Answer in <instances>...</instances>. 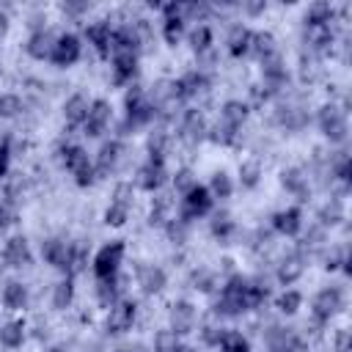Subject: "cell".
Segmentation results:
<instances>
[{"mask_svg": "<svg viewBox=\"0 0 352 352\" xmlns=\"http://www.w3.org/2000/svg\"><path fill=\"white\" fill-rule=\"evenodd\" d=\"M272 231L280 234V236H297L302 231V209L300 206H286V209H278L272 214Z\"/></svg>", "mask_w": 352, "mask_h": 352, "instance_id": "obj_22", "label": "cell"}, {"mask_svg": "<svg viewBox=\"0 0 352 352\" xmlns=\"http://www.w3.org/2000/svg\"><path fill=\"white\" fill-rule=\"evenodd\" d=\"M30 261H33V256H30V245H28L25 236H11V239H6V245H3V264H6V267L22 270V267H28Z\"/></svg>", "mask_w": 352, "mask_h": 352, "instance_id": "obj_24", "label": "cell"}, {"mask_svg": "<svg viewBox=\"0 0 352 352\" xmlns=\"http://www.w3.org/2000/svg\"><path fill=\"white\" fill-rule=\"evenodd\" d=\"M187 41H190V47H192V52H195L198 58L206 55V52L212 50V41H214L212 28H209V25H195V28L187 33Z\"/></svg>", "mask_w": 352, "mask_h": 352, "instance_id": "obj_40", "label": "cell"}, {"mask_svg": "<svg viewBox=\"0 0 352 352\" xmlns=\"http://www.w3.org/2000/svg\"><path fill=\"white\" fill-rule=\"evenodd\" d=\"M88 107H91V102H88L85 94H72V96L63 102V118H66V124L82 126V121H85V116H88Z\"/></svg>", "mask_w": 352, "mask_h": 352, "instance_id": "obj_30", "label": "cell"}, {"mask_svg": "<svg viewBox=\"0 0 352 352\" xmlns=\"http://www.w3.org/2000/svg\"><path fill=\"white\" fill-rule=\"evenodd\" d=\"M195 322H198V311L190 300H176L170 302V311H168V327L176 333V336H187L195 330Z\"/></svg>", "mask_w": 352, "mask_h": 352, "instance_id": "obj_16", "label": "cell"}, {"mask_svg": "<svg viewBox=\"0 0 352 352\" xmlns=\"http://www.w3.org/2000/svg\"><path fill=\"white\" fill-rule=\"evenodd\" d=\"M270 289L267 283H258V280H250L245 275H231L228 280H223L220 286V294L214 300V316H226V319H236L248 311H256L264 305Z\"/></svg>", "mask_w": 352, "mask_h": 352, "instance_id": "obj_1", "label": "cell"}, {"mask_svg": "<svg viewBox=\"0 0 352 352\" xmlns=\"http://www.w3.org/2000/svg\"><path fill=\"white\" fill-rule=\"evenodd\" d=\"M96 297H99V302H102L104 308H110L113 302H118V300H121V286H118V275L96 280Z\"/></svg>", "mask_w": 352, "mask_h": 352, "instance_id": "obj_45", "label": "cell"}, {"mask_svg": "<svg viewBox=\"0 0 352 352\" xmlns=\"http://www.w3.org/2000/svg\"><path fill=\"white\" fill-rule=\"evenodd\" d=\"M344 305H346L344 289H341V286H324V289H319V292L314 294L311 314H314V319H316L319 324H324V322H330L336 314H341Z\"/></svg>", "mask_w": 352, "mask_h": 352, "instance_id": "obj_7", "label": "cell"}, {"mask_svg": "<svg viewBox=\"0 0 352 352\" xmlns=\"http://www.w3.org/2000/svg\"><path fill=\"white\" fill-rule=\"evenodd\" d=\"M223 333H226V327H217V324H204V327H201V338H204L209 346H217L220 338H223Z\"/></svg>", "mask_w": 352, "mask_h": 352, "instance_id": "obj_52", "label": "cell"}, {"mask_svg": "<svg viewBox=\"0 0 352 352\" xmlns=\"http://www.w3.org/2000/svg\"><path fill=\"white\" fill-rule=\"evenodd\" d=\"M217 349H220V352H250V341H248V336H242L239 330L226 327V333H223Z\"/></svg>", "mask_w": 352, "mask_h": 352, "instance_id": "obj_48", "label": "cell"}, {"mask_svg": "<svg viewBox=\"0 0 352 352\" xmlns=\"http://www.w3.org/2000/svg\"><path fill=\"white\" fill-rule=\"evenodd\" d=\"M333 16H336V8L327 0H316L305 8L302 22H305V30H314V28H327L333 22Z\"/></svg>", "mask_w": 352, "mask_h": 352, "instance_id": "obj_28", "label": "cell"}, {"mask_svg": "<svg viewBox=\"0 0 352 352\" xmlns=\"http://www.w3.org/2000/svg\"><path fill=\"white\" fill-rule=\"evenodd\" d=\"M8 25H11L8 14H6V11H0V41H3V38H6V33H8Z\"/></svg>", "mask_w": 352, "mask_h": 352, "instance_id": "obj_57", "label": "cell"}, {"mask_svg": "<svg viewBox=\"0 0 352 352\" xmlns=\"http://www.w3.org/2000/svg\"><path fill=\"white\" fill-rule=\"evenodd\" d=\"M184 33H187V19L182 14V3H165L162 6V38H165V44L176 47Z\"/></svg>", "mask_w": 352, "mask_h": 352, "instance_id": "obj_13", "label": "cell"}, {"mask_svg": "<svg viewBox=\"0 0 352 352\" xmlns=\"http://www.w3.org/2000/svg\"><path fill=\"white\" fill-rule=\"evenodd\" d=\"M198 184V179L192 176V170L190 168H179L176 173H173V190L179 192V195H184L187 190H192Z\"/></svg>", "mask_w": 352, "mask_h": 352, "instance_id": "obj_51", "label": "cell"}, {"mask_svg": "<svg viewBox=\"0 0 352 352\" xmlns=\"http://www.w3.org/2000/svg\"><path fill=\"white\" fill-rule=\"evenodd\" d=\"M8 165H11V140L3 138L0 140V179L8 176Z\"/></svg>", "mask_w": 352, "mask_h": 352, "instance_id": "obj_54", "label": "cell"}, {"mask_svg": "<svg viewBox=\"0 0 352 352\" xmlns=\"http://www.w3.org/2000/svg\"><path fill=\"white\" fill-rule=\"evenodd\" d=\"M113 352H151L143 341H126V344H118Z\"/></svg>", "mask_w": 352, "mask_h": 352, "instance_id": "obj_56", "label": "cell"}, {"mask_svg": "<svg viewBox=\"0 0 352 352\" xmlns=\"http://www.w3.org/2000/svg\"><path fill=\"white\" fill-rule=\"evenodd\" d=\"M110 72H113V85H132L140 69V52L132 50H116L110 52Z\"/></svg>", "mask_w": 352, "mask_h": 352, "instance_id": "obj_9", "label": "cell"}, {"mask_svg": "<svg viewBox=\"0 0 352 352\" xmlns=\"http://www.w3.org/2000/svg\"><path fill=\"white\" fill-rule=\"evenodd\" d=\"M41 256H44V261H47L50 267H55V270H60V272L66 275V270H69V242H66V239H60V236H47V239L41 242Z\"/></svg>", "mask_w": 352, "mask_h": 352, "instance_id": "obj_25", "label": "cell"}, {"mask_svg": "<svg viewBox=\"0 0 352 352\" xmlns=\"http://www.w3.org/2000/svg\"><path fill=\"white\" fill-rule=\"evenodd\" d=\"M316 124H319V132L330 140V143H344L349 138V121H346V110L336 102H327L319 107L316 113Z\"/></svg>", "mask_w": 352, "mask_h": 352, "instance_id": "obj_4", "label": "cell"}, {"mask_svg": "<svg viewBox=\"0 0 352 352\" xmlns=\"http://www.w3.org/2000/svg\"><path fill=\"white\" fill-rule=\"evenodd\" d=\"M212 212H214V198H212V192H209L204 184H195L192 190H187V192L182 195L179 217H176V220H182L184 226H190L192 220H201V217H206V214H212Z\"/></svg>", "mask_w": 352, "mask_h": 352, "instance_id": "obj_5", "label": "cell"}, {"mask_svg": "<svg viewBox=\"0 0 352 352\" xmlns=\"http://www.w3.org/2000/svg\"><path fill=\"white\" fill-rule=\"evenodd\" d=\"M25 319H11V322H3L0 324V346L6 349H19L25 344Z\"/></svg>", "mask_w": 352, "mask_h": 352, "instance_id": "obj_32", "label": "cell"}, {"mask_svg": "<svg viewBox=\"0 0 352 352\" xmlns=\"http://www.w3.org/2000/svg\"><path fill=\"white\" fill-rule=\"evenodd\" d=\"M278 52V44H275V36L270 30H253V38H250V55L256 60H264L267 55Z\"/></svg>", "mask_w": 352, "mask_h": 352, "instance_id": "obj_35", "label": "cell"}, {"mask_svg": "<svg viewBox=\"0 0 352 352\" xmlns=\"http://www.w3.org/2000/svg\"><path fill=\"white\" fill-rule=\"evenodd\" d=\"M168 143H170V132L162 129V126H154V129L148 132V140H146L148 160H165V154H168Z\"/></svg>", "mask_w": 352, "mask_h": 352, "instance_id": "obj_36", "label": "cell"}, {"mask_svg": "<svg viewBox=\"0 0 352 352\" xmlns=\"http://www.w3.org/2000/svg\"><path fill=\"white\" fill-rule=\"evenodd\" d=\"M302 272H305V256H302L300 250H292L289 256H283V258L278 261V267H275V280L286 289V286L297 283V280L302 278Z\"/></svg>", "mask_w": 352, "mask_h": 352, "instance_id": "obj_19", "label": "cell"}, {"mask_svg": "<svg viewBox=\"0 0 352 352\" xmlns=\"http://www.w3.org/2000/svg\"><path fill=\"white\" fill-rule=\"evenodd\" d=\"M124 143L118 140V138H113V140H104L102 146H99V151H96V160H94V170H96V179L99 176H110V173H116L118 170V165H121V160H124Z\"/></svg>", "mask_w": 352, "mask_h": 352, "instance_id": "obj_15", "label": "cell"}, {"mask_svg": "<svg viewBox=\"0 0 352 352\" xmlns=\"http://www.w3.org/2000/svg\"><path fill=\"white\" fill-rule=\"evenodd\" d=\"M129 212H132V204H129V201H118V198H110V204H107V209H104L102 220H104L107 226L118 228V226H124V223L129 220Z\"/></svg>", "mask_w": 352, "mask_h": 352, "instance_id": "obj_41", "label": "cell"}, {"mask_svg": "<svg viewBox=\"0 0 352 352\" xmlns=\"http://www.w3.org/2000/svg\"><path fill=\"white\" fill-rule=\"evenodd\" d=\"M28 300H30V294H28V286H25L22 280H8V283L3 286V305H6L8 311H22V308H28Z\"/></svg>", "mask_w": 352, "mask_h": 352, "instance_id": "obj_34", "label": "cell"}, {"mask_svg": "<svg viewBox=\"0 0 352 352\" xmlns=\"http://www.w3.org/2000/svg\"><path fill=\"white\" fill-rule=\"evenodd\" d=\"M85 38H88V44H91L102 58H107L110 50H113V25L104 22V19L88 22V25H85Z\"/></svg>", "mask_w": 352, "mask_h": 352, "instance_id": "obj_23", "label": "cell"}, {"mask_svg": "<svg viewBox=\"0 0 352 352\" xmlns=\"http://www.w3.org/2000/svg\"><path fill=\"white\" fill-rule=\"evenodd\" d=\"M278 182H280V187H283L286 192L297 195L300 201H305V195L311 192V187H308V176H305V170L297 168V165L283 168V170L278 173Z\"/></svg>", "mask_w": 352, "mask_h": 352, "instance_id": "obj_27", "label": "cell"}, {"mask_svg": "<svg viewBox=\"0 0 352 352\" xmlns=\"http://www.w3.org/2000/svg\"><path fill=\"white\" fill-rule=\"evenodd\" d=\"M261 176H264V168H261V162L256 157H248V160L239 162V184L245 190H256Z\"/></svg>", "mask_w": 352, "mask_h": 352, "instance_id": "obj_37", "label": "cell"}, {"mask_svg": "<svg viewBox=\"0 0 352 352\" xmlns=\"http://www.w3.org/2000/svg\"><path fill=\"white\" fill-rule=\"evenodd\" d=\"M349 344H352L349 327H338V330H336V338H333V346H336V352H349Z\"/></svg>", "mask_w": 352, "mask_h": 352, "instance_id": "obj_55", "label": "cell"}, {"mask_svg": "<svg viewBox=\"0 0 352 352\" xmlns=\"http://www.w3.org/2000/svg\"><path fill=\"white\" fill-rule=\"evenodd\" d=\"M55 352H58V349H55Z\"/></svg>", "mask_w": 352, "mask_h": 352, "instance_id": "obj_59", "label": "cell"}, {"mask_svg": "<svg viewBox=\"0 0 352 352\" xmlns=\"http://www.w3.org/2000/svg\"><path fill=\"white\" fill-rule=\"evenodd\" d=\"M316 220H319V228L338 226V223L344 220V201H341V198H330V201L316 212Z\"/></svg>", "mask_w": 352, "mask_h": 352, "instance_id": "obj_42", "label": "cell"}, {"mask_svg": "<svg viewBox=\"0 0 352 352\" xmlns=\"http://www.w3.org/2000/svg\"><path fill=\"white\" fill-rule=\"evenodd\" d=\"M80 55H82V41H80V36H77V33H58L50 60H52L58 69H69V66H74V63L80 60Z\"/></svg>", "mask_w": 352, "mask_h": 352, "instance_id": "obj_10", "label": "cell"}, {"mask_svg": "<svg viewBox=\"0 0 352 352\" xmlns=\"http://www.w3.org/2000/svg\"><path fill=\"white\" fill-rule=\"evenodd\" d=\"M264 344L270 352H300L302 349V338L294 327H283V324H272L264 333Z\"/></svg>", "mask_w": 352, "mask_h": 352, "instance_id": "obj_17", "label": "cell"}, {"mask_svg": "<svg viewBox=\"0 0 352 352\" xmlns=\"http://www.w3.org/2000/svg\"><path fill=\"white\" fill-rule=\"evenodd\" d=\"M16 206L14 204H8V201H3L0 204V228H11L14 223H16Z\"/></svg>", "mask_w": 352, "mask_h": 352, "instance_id": "obj_53", "label": "cell"}, {"mask_svg": "<svg viewBox=\"0 0 352 352\" xmlns=\"http://www.w3.org/2000/svg\"><path fill=\"white\" fill-rule=\"evenodd\" d=\"M190 280H192V289L201 292V294H212V292L220 289V278H217V272H212V270H206V267H198V270L192 272Z\"/></svg>", "mask_w": 352, "mask_h": 352, "instance_id": "obj_46", "label": "cell"}, {"mask_svg": "<svg viewBox=\"0 0 352 352\" xmlns=\"http://www.w3.org/2000/svg\"><path fill=\"white\" fill-rule=\"evenodd\" d=\"M206 190L212 192L214 201H226V198L234 195V182H231V176H228L226 170H214L212 179H209V187H206Z\"/></svg>", "mask_w": 352, "mask_h": 352, "instance_id": "obj_44", "label": "cell"}, {"mask_svg": "<svg viewBox=\"0 0 352 352\" xmlns=\"http://www.w3.org/2000/svg\"><path fill=\"white\" fill-rule=\"evenodd\" d=\"M151 121H157V110L148 102V94L143 85L132 82L124 94V135L148 126Z\"/></svg>", "mask_w": 352, "mask_h": 352, "instance_id": "obj_2", "label": "cell"}, {"mask_svg": "<svg viewBox=\"0 0 352 352\" xmlns=\"http://www.w3.org/2000/svg\"><path fill=\"white\" fill-rule=\"evenodd\" d=\"M74 300V278L72 275H63L55 286H52V308L55 311H63L69 308Z\"/></svg>", "mask_w": 352, "mask_h": 352, "instance_id": "obj_39", "label": "cell"}, {"mask_svg": "<svg viewBox=\"0 0 352 352\" xmlns=\"http://www.w3.org/2000/svg\"><path fill=\"white\" fill-rule=\"evenodd\" d=\"M236 138H239V129H234V126H228L226 121H214V124H209V132H206V140H212V143H217V146H234L236 143Z\"/></svg>", "mask_w": 352, "mask_h": 352, "instance_id": "obj_43", "label": "cell"}, {"mask_svg": "<svg viewBox=\"0 0 352 352\" xmlns=\"http://www.w3.org/2000/svg\"><path fill=\"white\" fill-rule=\"evenodd\" d=\"M135 280H138L140 292L148 294V297L160 294L168 286V275H165V270L160 264H140L138 272H135Z\"/></svg>", "mask_w": 352, "mask_h": 352, "instance_id": "obj_20", "label": "cell"}, {"mask_svg": "<svg viewBox=\"0 0 352 352\" xmlns=\"http://www.w3.org/2000/svg\"><path fill=\"white\" fill-rule=\"evenodd\" d=\"M248 113H250L248 102H242V99H228V102H223V107H220V121H226V124L234 126V129H242V124L248 121Z\"/></svg>", "mask_w": 352, "mask_h": 352, "instance_id": "obj_33", "label": "cell"}, {"mask_svg": "<svg viewBox=\"0 0 352 352\" xmlns=\"http://www.w3.org/2000/svg\"><path fill=\"white\" fill-rule=\"evenodd\" d=\"M22 113V99L16 94H0V118H16Z\"/></svg>", "mask_w": 352, "mask_h": 352, "instance_id": "obj_50", "label": "cell"}, {"mask_svg": "<svg viewBox=\"0 0 352 352\" xmlns=\"http://www.w3.org/2000/svg\"><path fill=\"white\" fill-rule=\"evenodd\" d=\"M173 352H195V349H192V346H190V344H179V346H176V349H173Z\"/></svg>", "mask_w": 352, "mask_h": 352, "instance_id": "obj_58", "label": "cell"}, {"mask_svg": "<svg viewBox=\"0 0 352 352\" xmlns=\"http://www.w3.org/2000/svg\"><path fill=\"white\" fill-rule=\"evenodd\" d=\"M179 344H182V336H176L170 327H162V330H157V333H154L151 352H173Z\"/></svg>", "mask_w": 352, "mask_h": 352, "instance_id": "obj_49", "label": "cell"}, {"mask_svg": "<svg viewBox=\"0 0 352 352\" xmlns=\"http://www.w3.org/2000/svg\"><path fill=\"white\" fill-rule=\"evenodd\" d=\"M55 38H58V33H52L50 28H36L28 36V41H25V52L33 60H50L52 47H55Z\"/></svg>", "mask_w": 352, "mask_h": 352, "instance_id": "obj_21", "label": "cell"}, {"mask_svg": "<svg viewBox=\"0 0 352 352\" xmlns=\"http://www.w3.org/2000/svg\"><path fill=\"white\" fill-rule=\"evenodd\" d=\"M170 220H176V204H173V195H157V198L151 201L148 223H151V226H168Z\"/></svg>", "mask_w": 352, "mask_h": 352, "instance_id": "obj_31", "label": "cell"}, {"mask_svg": "<svg viewBox=\"0 0 352 352\" xmlns=\"http://www.w3.org/2000/svg\"><path fill=\"white\" fill-rule=\"evenodd\" d=\"M209 74L204 69H192L187 74H182L179 80H173V88H176V96L179 102H190V99H198L204 94H209Z\"/></svg>", "mask_w": 352, "mask_h": 352, "instance_id": "obj_14", "label": "cell"}, {"mask_svg": "<svg viewBox=\"0 0 352 352\" xmlns=\"http://www.w3.org/2000/svg\"><path fill=\"white\" fill-rule=\"evenodd\" d=\"M275 124L289 129V132H300L308 124V113L300 104H294V102H280L275 107Z\"/></svg>", "mask_w": 352, "mask_h": 352, "instance_id": "obj_26", "label": "cell"}, {"mask_svg": "<svg viewBox=\"0 0 352 352\" xmlns=\"http://www.w3.org/2000/svg\"><path fill=\"white\" fill-rule=\"evenodd\" d=\"M135 319H138V302H135V300L121 297L118 302H113V305L107 308L104 330H107L110 336H124V333H129V330H132Z\"/></svg>", "mask_w": 352, "mask_h": 352, "instance_id": "obj_8", "label": "cell"}, {"mask_svg": "<svg viewBox=\"0 0 352 352\" xmlns=\"http://www.w3.org/2000/svg\"><path fill=\"white\" fill-rule=\"evenodd\" d=\"M275 308H278V314H283V316H294V314L302 308V294H300L297 289H283V292L278 294V300H275Z\"/></svg>", "mask_w": 352, "mask_h": 352, "instance_id": "obj_47", "label": "cell"}, {"mask_svg": "<svg viewBox=\"0 0 352 352\" xmlns=\"http://www.w3.org/2000/svg\"><path fill=\"white\" fill-rule=\"evenodd\" d=\"M206 132H209V124H206V116L195 107H187L182 113V121H179V138L187 143V146H198L206 140Z\"/></svg>", "mask_w": 352, "mask_h": 352, "instance_id": "obj_12", "label": "cell"}, {"mask_svg": "<svg viewBox=\"0 0 352 352\" xmlns=\"http://www.w3.org/2000/svg\"><path fill=\"white\" fill-rule=\"evenodd\" d=\"M58 160L60 165L74 176V184L77 187H91L96 182V170H94V162L88 160V151L80 146V143H66L58 148Z\"/></svg>", "mask_w": 352, "mask_h": 352, "instance_id": "obj_3", "label": "cell"}, {"mask_svg": "<svg viewBox=\"0 0 352 352\" xmlns=\"http://www.w3.org/2000/svg\"><path fill=\"white\" fill-rule=\"evenodd\" d=\"M209 231H212L214 239H228V236L236 231V223H234L231 212H228V209H217V212H212Z\"/></svg>", "mask_w": 352, "mask_h": 352, "instance_id": "obj_38", "label": "cell"}, {"mask_svg": "<svg viewBox=\"0 0 352 352\" xmlns=\"http://www.w3.org/2000/svg\"><path fill=\"white\" fill-rule=\"evenodd\" d=\"M124 253H126L124 239H110V242H104V245L94 253V264H91L96 280L118 275V270H121V264H124Z\"/></svg>", "mask_w": 352, "mask_h": 352, "instance_id": "obj_6", "label": "cell"}, {"mask_svg": "<svg viewBox=\"0 0 352 352\" xmlns=\"http://www.w3.org/2000/svg\"><path fill=\"white\" fill-rule=\"evenodd\" d=\"M250 38H253V30L245 28V25H234L228 30V38H226V50L231 58H245L250 55Z\"/></svg>", "mask_w": 352, "mask_h": 352, "instance_id": "obj_29", "label": "cell"}, {"mask_svg": "<svg viewBox=\"0 0 352 352\" xmlns=\"http://www.w3.org/2000/svg\"><path fill=\"white\" fill-rule=\"evenodd\" d=\"M113 121V107L107 99H94L91 107H88V116L82 121V135L88 138H99Z\"/></svg>", "mask_w": 352, "mask_h": 352, "instance_id": "obj_18", "label": "cell"}, {"mask_svg": "<svg viewBox=\"0 0 352 352\" xmlns=\"http://www.w3.org/2000/svg\"><path fill=\"white\" fill-rule=\"evenodd\" d=\"M168 182L165 160H146L135 173V187L143 192H160Z\"/></svg>", "mask_w": 352, "mask_h": 352, "instance_id": "obj_11", "label": "cell"}]
</instances>
